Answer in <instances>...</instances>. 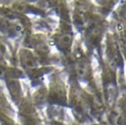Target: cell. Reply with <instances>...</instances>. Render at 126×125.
<instances>
[{
    "label": "cell",
    "instance_id": "7a4b0ae2",
    "mask_svg": "<svg viewBox=\"0 0 126 125\" xmlns=\"http://www.w3.org/2000/svg\"><path fill=\"white\" fill-rule=\"evenodd\" d=\"M3 56H4V49H3L2 45L0 44V59L2 58Z\"/></svg>",
    "mask_w": 126,
    "mask_h": 125
},
{
    "label": "cell",
    "instance_id": "6da1fadb",
    "mask_svg": "<svg viewBox=\"0 0 126 125\" xmlns=\"http://www.w3.org/2000/svg\"><path fill=\"white\" fill-rule=\"evenodd\" d=\"M76 71H77V74L79 75L80 77L84 76L85 75H86V64H82V63H79V64L77 65V67H76Z\"/></svg>",
    "mask_w": 126,
    "mask_h": 125
}]
</instances>
